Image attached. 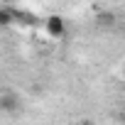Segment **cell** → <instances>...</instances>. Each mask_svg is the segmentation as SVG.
<instances>
[{
  "mask_svg": "<svg viewBox=\"0 0 125 125\" xmlns=\"http://www.w3.org/2000/svg\"><path fill=\"white\" fill-rule=\"evenodd\" d=\"M47 34L54 37V39H61V37H64V34H66V22H64V17H59V15L47 17Z\"/></svg>",
  "mask_w": 125,
  "mask_h": 125,
  "instance_id": "6da1fadb",
  "label": "cell"
},
{
  "mask_svg": "<svg viewBox=\"0 0 125 125\" xmlns=\"http://www.w3.org/2000/svg\"><path fill=\"white\" fill-rule=\"evenodd\" d=\"M22 108V101L15 91H5L3 96H0V110H5V113H17Z\"/></svg>",
  "mask_w": 125,
  "mask_h": 125,
  "instance_id": "7a4b0ae2",
  "label": "cell"
},
{
  "mask_svg": "<svg viewBox=\"0 0 125 125\" xmlns=\"http://www.w3.org/2000/svg\"><path fill=\"white\" fill-rule=\"evenodd\" d=\"M12 20L20 22V25H27V27H34L37 25V15L25 12V10H12Z\"/></svg>",
  "mask_w": 125,
  "mask_h": 125,
  "instance_id": "3957f363",
  "label": "cell"
},
{
  "mask_svg": "<svg viewBox=\"0 0 125 125\" xmlns=\"http://www.w3.org/2000/svg\"><path fill=\"white\" fill-rule=\"evenodd\" d=\"M96 22H98V27H113L115 25V15L108 12V10H101V12H96Z\"/></svg>",
  "mask_w": 125,
  "mask_h": 125,
  "instance_id": "277c9868",
  "label": "cell"
},
{
  "mask_svg": "<svg viewBox=\"0 0 125 125\" xmlns=\"http://www.w3.org/2000/svg\"><path fill=\"white\" fill-rule=\"evenodd\" d=\"M15 20H12V10L10 8H0V27H10Z\"/></svg>",
  "mask_w": 125,
  "mask_h": 125,
  "instance_id": "5b68a950",
  "label": "cell"
},
{
  "mask_svg": "<svg viewBox=\"0 0 125 125\" xmlns=\"http://www.w3.org/2000/svg\"><path fill=\"white\" fill-rule=\"evenodd\" d=\"M79 125H93V123H91V120H81Z\"/></svg>",
  "mask_w": 125,
  "mask_h": 125,
  "instance_id": "8992f818",
  "label": "cell"
}]
</instances>
